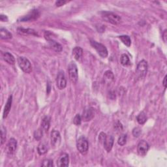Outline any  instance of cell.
I'll return each mask as SVG.
<instances>
[{"instance_id":"obj_1","label":"cell","mask_w":167,"mask_h":167,"mask_svg":"<svg viewBox=\"0 0 167 167\" xmlns=\"http://www.w3.org/2000/svg\"><path fill=\"white\" fill-rule=\"evenodd\" d=\"M101 16L102 19L107 22L112 24L114 25H118L122 22L121 17L119 15L112 12H102Z\"/></svg>"},{"instance_id":"obj_2","label":"cell","mask_w":167,"mask_h":167,"mask_svg":"<svg viewBox=\"0 0 167 167\" xmlns=\"http://www.w3.org/2000/svg\"><path fill=\"white\" fill-rule=\"evenodd\" d=\"M18 64L21 69L25 73H30L32 71V66L30 62L26 58L20 56L18 58Z\"/></svg>"},{"instance_id":"obj_3","label":"cell","mask_w":167,"mask_h":167,"mask_svg":"<svg viewBox=\"0 0 167 167\" xmlns=\"http://www.w3.org/2000/svg\"><path fill=\"white\" fill-rule=\"evenodd\" d=\"M76 147L78 152L82 155H85L88 152L89 143L88 140L84 136H81L77 140Z\"/></svg>"},{"instance_id":"obj_4","label":"cell","mask_w":167,"mask_h":167,"mask_svg":"<svg viewBox=\"0 0 167 167\" xmlns=\"http://www.w3.org/2000/svg\"><path fill=\"white\" fill-rule=\"evenodd\" d=\"M68 72L71 82L72 84H76L78 79V68H77V66L74 62H71L69 64L68 68Z\"/></svg>"},{"instance_id":"obj_5","label":"cell","mask_w":167,"mask_h":167,"mask_svg":"<svg viewBox=\"0 0 167 167\" xmlns=\"http://www.w3.org/2000/svg\"><path fill=\"white\" fill-rule=\"evenodd\" d=\"M148 65L146 61L142 60L140 61L138 65H137L136 73V76H138L139 78H143L146 75L147 71H148Z\"/></svg>"},{"instance_id":"obj_6","label":"cell","mask_w":167,"mask_h":167,"mask_svg":"<svg viewBox=\"0 0 167 167\" xmlns=\"http://www.w3.org/2000/svg\"><path fill=\"white\" fill-rule=\"evenodd\" d=\"M90 44L93 46V48H95L97 53L99 54V55L102 58H105L108 56V50H107L106 48L105 45H103L101 43H99L95 41L92 40L90 41Z\"/></svg>"},{"instance_id":"obj_7","label":"cell","mask_w":167,"mask_h":167,"mask_svg":"<svg viewBox=\"0 0 167 167\" xmlns=\"http://www.w3.org/2000/svg\"><path fill=\"white\" fill-rule=\"evenodd\" d=\"M40 16V12L37 9H33L20 19V22H31L38 19Z\"/></svg>"},{"instance_id":"obj_8","label":"cell","mask_w":167,"mask_h":167,"mask_svg":"<svg viewBox=\"0 0 167 167\" xmlns=\"http://www.w3.org/2000/svg\"><path fill=\"white\" fill-rule=\"evenodd\" d=\"M51 145L54 148H58L61 143V135L59 132L56 130H53L50 134Z\"/></svg>"},{"instance_id":"obj_9","label":"cell","mask_w":167,"mask_h":167,"mask_svg":"<svg viewBox=\"0 0 167 167\" xmlns=\"http://www.w3.org/2000/svg\"><path fill=\"white\" fill-rule=\"evenodd\" d=\"M56 84L57 87L59 89H65L67 86V80L64 72L61 71L59 72L56 78Z\"/></svg>"},{"instance_id":"obj_10","label":"cell","mask_w":167,"mask_h":167,"mask_svg":"<svg viewBox=\"0 0 167 167\" xmlns=\"http://www.w3.org/2000/svg\"><path fill=\"white\" fill-rule=\"evenodd\" d=\"M95 116V112L92 107H86L85 108L82 115V119L84 122H89Z\"/></svg>"},{"instance_id":"obj_11","label":"cell","mask_w":167,"mask_h":167,"mask_svg":"<svg viewBox=\"0 0 167 167\" xmlns=\"http://www.w3.org/2000/svg\"><path fill=\"white\" fill-rule=\"evenodd\" d=\"M149 149V145L145 140H141L137 146V152L139 155L141 156H145L146 155Z\"/></svg>"},{"instance_id":"obj_12","label":"cell","mask_w":167,"mask_h":167,"mask_svg":"<svg viewBox=\"0 0 167 167\" xmlns=\"http://www.w3.org/2000/svg\"><path fill=\"white\" fill-rule=\"evenodd\" d=\"M17 148V141L12 138L11 139L6 145L5 152L8 155H12L15 153Z\"/></svg>"},{"instance_id":"obj_13","label":"cell","mask_w":167,"mask_h":167,"mask_svg":"<svg viewBox=\"0 0 167 167\" xmlns=\"http://www.w3.org/2000/svg\"><path fill=\"white\" fill-rule=\"evenodd\" d=\"M69 164V157L67 153H63L59 157L57 161V166L59 167H67Z\"/></svg>"},{"instance_id":"obj_14","label":"cell","mask_w":167,"mask_h":167,"mask_svg":"<svg viewBox=\"0 0 167 167\" xmlns=\"http://www.w3.org/2000/svg\"><path fill=\"white\" fill-rule=\"evenodd\" d=\"M45 36L46 39L48 41L51 48H52L54 50H55V52H62L63 50V48H62V46L60 44L58 43V42H57L56 41H54L53 39H52V38H50L48 35H45Z\"/></svg>"},{"instance_id":"obj_15","label":"cell","mask_w":167,"mask_h":167,"mask_svg":"<svg viewBox=\"0 0 167 167\" xmlns=\"http://www.w3.org/2000/svg\"><path fill=\"white\" fill-rule=\"evenodd\" d=\"M104 148L107 152H110L113 147L114 138L112 135H106L103 141Z\"/></svg>"},{"instance_id":"obj_16","label":"cell","mask_w":167,"mask_h":167,"mask_svg":"<svg viewBox=\"0 0 167 167\" xmlns=\"http://www.w3.org/2000/svg\"><path fill=\"white\" fill-rule=\"evenodd\" d=\"M12 96L11 95L8 97V99L6 102L5 108H4L3 113V118L5 119L7 116L8 114L10 112V110L11 109V105H12Z\"/></svg>"},{"instance_id":"obj_17","label":"cell","mask_w":167,"mask_h":167,"mask_svg":"<svg viewBox=\"0 0 167 167\" xmlns=\"http://www.w3.org/2000/svg\"><path fill=\"white\" fill-rule=\"evenodd\" d=\"M103 80L106 85H110L112 84L114 80V76L112 72L110 71H106L104 75Z\"/></svg>"},{"instance_id":"obj_18","label":"cell","mask_w":167,"mask_h":167,"mask_svg":"<svg viewBox=\"0 0 167 167\" xmlns=\"http://www.w3.org/2000/svg\"><path fill=\"white\" fill-rule=\"evenodd\" d=\"M48 144H47L45 142H41L38 145L37 152L40 155H45V153L48 152Z\"/></svg>"},{"instance_id":"obj_19","label":"cell","mask_w":167,"mask_h":167,"mask_svg":"<svg viewBox=\"0 0 167 167\" xmlns=\"http://www.w3.org/2000/svg\"><path fill=\"white\" fill-rule=\"evenodd\" d=\"M2 57L7 63L10 64V65H14L15 63V59L13 55H12L9 52H4L2 54Z\"/></svg>"},{"instance_id":"obj_20","label":"cell","mask_w":167,"mask_h":167,"mask_svg":"<svg viewBox=\"0 0 167 167\" xmlns=\"http://www.w3.org/2000/svg\"><path fill=\"white\" fill-rule=\"evenodd\" d=\"M83 54V50L82 48H80L79 46H76L72 49V55L75 58L76 60L78 61L81 57L82 56Z\"/></svg>"},{"instance_id":"obj_21","label":"cell","mask_w":167,"mask_h":167,"mask_svg":"<svg viewBox=\"0 0 167 167\" xmlns=\"http://www.w3.org/2000/svg\"><path fill=\"white\" fill-rule=\"evenodd\" d=\"M50 118L49 116H45L43 119H42L41 122V128L43 131L47 132L50 127Z\"/></svg>"},{"instance_id":"obj_22","label":"cell","mask_w":167,"mask_h":167,"mask_svg":"<svg viewBox=\"0 0 167 167\" xmlns=\"http://www.w3.org/2000/svg\"><path fill=\"white\" fill-rule=\"evenodd\" d=\"M18 33L22 35H38L37 33L32 29H24V28H18Z\"/></svg>"},{"instance_id":"obj_23","label":"cell","mask_w":167,"mask_h":167,"mask_svg":"<svg viewBox=\"0 0 167 167\" xmlns=\"http://www.w3.org/2000/svg\"><path fill=\"white\" fill-rule=\"evenodd\" d=\"M0 37L2 39H9V38H12V35L7 29L5 28H1L0 29Z\"/></svg>"},{"instance_id":"obj_24","label":"cell","mask_w":167,"mask_h":167,"mask_svg":"<svg viewBox=\"0 0 167 167\" xmlns=\"http://www.w3.org/2000/svg\"><path fill=\"white\" fill-rule=\"evenodd\" d=\"M136 120L140 125H142V124L145 123V122L147 121V117L145 112H141L140 113H139V114L136 117Z\"/></svg>"},{"instance_id":"obj_25","label":"cell","mask_w":167,"mask_h":167,"mask_svg":"<svg viewBox=\"0 0 167 167\" xmlns=\"http://www.w3.org/2000/svg\"><path fill=\"white\" fill-rule=\"evenodd\" d=\"M121 64L123 66H127L130 65V59L128 55L125 54H123L122 55L120 59Z\"/></svg>"},{"instance_id":"obj_26","label":"cell","mask_w":167,"mask_h":167,"mask_svg":"<svg viewBox=\"0 0 167 167\" xmlns=\"http://www.w3.org/2000/svg\"><path fill=\"white\" fill-rule=\"evenodd\" d=\"M119 39L122 41L123 43L126 45L127 47H129L131 45V40L130 37L128 35H121L119 36Z\"/></svg>"},{"instance_id":"obj_27","label":"cell","mask_w":167,"mask_h":167,"mask_svg":"<svg viewBox=\"0 0 167 167\" xmlns=\"http://www.w3.org/2000/svg\"><path fill=\"white\" fill-rule=\"evenodd\" d=\"M42 135H43V129L42 128H38L37 130L34 132L33 134L34 138L37 140H40L42 139Z\"/></svg>"},{"instance_id":"obj_28","label":"cell","mask_w":167,"mask_h":167,"mask_svg":"<svg viewBox=\"0 0 167 167\" xmlns=\"http://www.w3.org/2000/svg\"><path fill=\"white\" fill-rule=\"evenodd\" d=\"M127 135H122L118 139V144L120 145H125L127 142Z\"/></svg>"},{"instance_id":"obj_29","label":"cell","mask_w":167,"mask_h":167,"mask_svg":"<svg viewBox=\"0 0 167 167\" xmlns=\"http://www.w3.org/2000/svg\"><path fill=\"white\" fill-rule=\"evenodd\" d=\"M6 140V129L3 126H2L1 129V144L3 145Z\"/></svg>"},{"instance_id":"obj_30","label":"cell","mask_w":167,"mask_h":167,"mask_svg":"<svg viewBox=\"0 0 167 167\" xmlns=\"http://www.w3.org/2000/svg\"><path fill=\"white\" fill-rule=\"evenodd\" d=\"M81 122H82V117L80 116V114H76L73 119L74 124L77 126H78L81 124Z\"/></svg>"},{"instance_id":"obj_31","label":"cell","mask_w":167,"mask_h":167,"mask_svg":"<svg viewBox=\"0 0 167 167\" xmlns=\"http://www.w3.org/2000/svg\"><path fill=\"white\" fill-rule=\"evenodd\" d=\"M42 166H45V167H51L53 166V161L51 159H45L43 161H42V163L41 165Z\"/></svg>"},{"instance_id":"obj_32","label":"cell","mask_w":167,"mask_h":167,"mask_svg":"<svg viewBox=\"0 0 167 167\" xmlns=\"http://www.w3.org/2000/svg\"><path fill=\"white\" fill-rule=\"evenodd\" d=\"M142 133V130L139 127H135L132 129V135L135 137H139Z\"/></svg>"},{"instance_id":"obj_33","label":"cell","mask_w":167,"mask_h":167,"mask_svg":"<svg viewBox=\"0 0 167 167\" xmlns=\"http://www.w3.org/2000/svg\"><path fill=\"white\" fill-rule=\"evenodd\" d=\"M114 128L117 131H122L123 129V126L122 125V123L118 121L114 125Z\"/></svg>"},{"instance_id":"obj_34","label":"cell","mask_w":167,"mask_h":167,"mask_svg":"<svg viewBox=\"0 0 167 167\" xmlns=\"http://www.w3.org/2000/svg\"><path fill=\"white\" fill-rule=\"evenodd\" d=\"M106 134L105 133H104V132H101V134L99 135V141H100V142H101V143H103V141H104V140H105V136H106Z\"/></svg>"},{"instance_id":"obj_35","label":"cell","mask_w":167,"mask_h":167,"mask_svg":"<svg viewBox=\"0 0 167 167\" xmlns=\"http://www.w3.org/2000/svg\"><path fill=\"white\" fill-rule=\"evenodd\" d=\"M67 3L66 1H63V0H60V1H58L55 2V5L56 7H61L62 5H64Z\"/></svg>"},{"instance_id":"obj_36","label":"cell","mask_w":167,"mask_h":167,"mask_svg":"<svg viewBox=\"0 0 167 167\" xmlns=\"http://www.w3.org/2000/svg\"><path fill=\"white\" fill-rule=\"evenodd\" d=\"M0 20H1V21H2V22H7L8 18L5 15H1V16H0Z\"/></svg>"},{"instance_id":"obj_37","label":"cell","mask_w":167,"mask_h":167,"mask_svg":"<svg viewBox=\"0 0 167 167\" xmlns=\"http://www.w3.org/2000/svg\"><path fill=\"white\" fill-rule=\"evenodd\" d=\"M162 84H163V86L165 88H166V75L165 76L163 82H162Z\"/></svg>"},{"instance_id":"obj_38","label":"cell","mask_w":167,"mask_h":167,"mask_svg":"<svg viewBox=\"0 0 167 167\" xmlns=\"http://www.w3.org/2000/svg\"><path fill=\"white\" fill-rule=\"evenodd\" d=\"M166 30H165L164 33H163V40L165 42H166V39H165V38H166Z\"/></svg>"}]
</instances>
